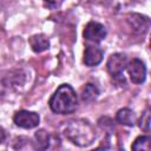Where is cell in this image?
Masks as SVG:
<instances>
[{"mask_svg": "<svg viewBox=\"0 0 151 151\" xmlns=\"http://www.w3.org/2000/svg\"><path fill=\"white\" fill-rule=\"evenodd\" d=\"M63 134L72 144L80 147L90 146L97 137L93 125L85 119H73L65 123Z\"/></svg>", "mask_w": 151, "mask_h": 151, "instance_id": "obj_1", "label": "cell"}, {"mask_svg": "<svg viewBox=\"0 0 151 151\" xmlns=\"http://www.w3.org/2000/svg\"><path fill=\"white\" fill-rule=\"evenodd\" d=\"M48 105L57 114H70L74 112L78 106L77 93L71 85L61 84L50 98Z\"/></svg>", "mask_w": 151, "mask_h": 151, "instance_id": "obj_2", "label": "cell"}, {"mask_svg": "<svg viewBox=\"0 0 151 151\" xmlns=\"http://www.w3.org/2000/svg\"><path fill=\"white\" fill-rule=\"evenodd\" d=\"M106 34H107L106 27L98 21H88L83 32L84 39L93 44H98L103 41L106 38Z\"/></svg>", "mask_w": 151, "mask_h": 151, "instance_id": "obj_3", "label": "cell"}, {"mask_svg": "<svg viewBox=\"0 0 151 151\" xmlns=\"http://www.w3.org/2000/svg\"><path fill=\"white\" fill-rule=\"evenodd\" d=\"M13 122L17 126L21 129H34L39 125L40 123V117L37 112L33 111H27V110H20L17 111L13 116Z\"/></svg>", "mask_w": 151, "mask_h": 151, "instance_id": "obj_4", "label": "cell"}, {"mask_svg": "<svg viewBox=\"0 0 151 151\" xmlns=\"http://www.w3.org/2000/svg\"><path fill=\"white\" fill-rule=\"evenodd\" d=\"M126 65H127V57L124 53H113L109 57L106 61L107 72L116 79L123 77Z\"/></svg>", "mask_w": 151, "mask_h": 151, "instance_id": "obj_5", "label": "cell"}, {"mask_svg": "<svg viewBox=\"0 0 151 151\" xmlns=\"http://www.w3.org/2000/svg\"><path fill=\"white\" fill-rule=\"evenodd\" d=\"M127 74L132 83L134 84H143L146 79V66L144 61L138 58H133L132 60L127 61L126 68Z\"/></svg>", "mask_w": 151, "mask_h": 151, "instance_id": "obj_6", "label": "cell"}, {"mask_svg": "<svg viewBox=\"0 0 151 151\" xmlns=\"http://www.w3.org/2000/svg\"><path fill=\"white\" fill-rule=\"evenodd\" d=\"M126 21L131 29L137 34H145L150 27V20L146 15L139 13H130L126 18Z\"/></svg>", "mask_w": 151, "mask_h": 151, "instance_id": "obj_7", "label": "cell"}, {"mask_svg": "<svg viewBox=\"0 0 151 151\" xmlns=\"http://www.w3.org/2000/svg\"><path fill=\"white\" fill-rule=\"evenodd\" d=\"M104 57L103 50L97 45H88L84 51V64L88 67L97 66L101 63Z\"/></svg>", "mask_w": 151, "mask_h": 151, "instance_id": "obj_8", "label": "cell"}, {"mask_svg": "<svg viewBox=\"0 0 151 151\" xmlns=\"http://www.w3.org/2000/svg\"><path fill=\"white\" fill-rule=\"evenodd\" d=\"M53 140H54V137L51 136L47 131H45V130H39V131H37L35 134H34V145H33V147H34V149H38V150H46V149H50Z\"/></svg>", "mask_w": 151, "mask_h": 151, "instance_id": "obj_9", "label": "cell"}, {"mask_svg": "<svg viewBox=\"0 0 151 151\" xmlns=\"http://www.w3.org/2000/svg\"><path fill=\"white\" fill-rule=\"evenodd\" d=\"M116 120L124 126L131 127L137 123V117L131 109L124 107V109L118 110V112L116 113Z\"/></svg>", "mask_w": 151, "mask_h": 151, "instance_id": "obj_10", "label": "cell"}, {"mask_svg": "<svg viewBox=\"0 0 151 151\" xmlns=\"http://www.w3.org/2000/svg\"><path fill=\"white\" fill-rule=\"evenodd\" d=\"M28 42L31 45L32 51L35 52V53H40V52H44V51L50 48V40L44 34H34V35H32L29 38Z\"/></svg>", "mask_w": 151, "mask_h": 151, "instance_id": "obj_11", "label": "cell"}, {"mask_svg": "<svg viewBox=\"0 0 151 151\" xmlns=\"http://www.w3.org/2000/svg\"><path fill=\"white\" fill-rule=\"evenodd\" d=\"M98 96H99V90L92 83L86 84L81 90V99L86 103H91V101L96 100L98 98Z\"/></svg>", "mask_w": 151, "mask_h": 151, "instance_id": "obj_12", "label": "cell"}, {"mask_svg": "<svg viewBox=\"0 0 151 151\" xmlns=\"http://www.w3.org/2000/svg\"><path fill=\"white\" fill-rule=\"evenodd\" d=\"M150 142L151 138L149 136H139L134 139L131 149L134 151H149L150 150Z\"/></svg>", "mask_w": 151, "mask_h": 151, "instance_id": "obj_13", "label": "cell"}, {"mask_svg": "<svg viewBox=\"0 0 151 151\" xmlns=\"http://www.w3.org/2000/svg\"><path fill=\"white\" fill-rule=\"evenodd\" d=\"M109 2L113 12H123L133 5V0H109Z\"/></svg>", "mask_w": 151, "mask_h": 151, "instance_id": "obj_14", "label": "cell"}, {"mask_svg": "<svg viewBox=\"0 0 151 151\" xmlns=\"http://www.w3.org/2000/svg\"><path fill=\"white\" fill-rule=\"evenodd\" d=\"M25 73H22V71H15L14 73H13V76H9V84H11V86H13V87H19V86H22V84L25 83ZM8 83H5L6 85L8 84Z\"/></svg>", "mask_w": 151, "mask_h": 151, "instance_id": "obj_15", "label": "cell"}, {"mask_svg": "<svg viewBox=\"0 0 151 151\" xmlns=\"http://www.w3.org/2000/svg\"><path fill=\"white\" fill-rule=\"evenodd\" d=\"M138 125L144 132H146V133L150 132V109H146L142 113V117L139 119V124Z\"/></svg>", "mask_w": 151, "mask_h": 151, "instance_id": "obj_16", "label": "cell"}, {"mask_svg": "<svg viewBox=\"0 0 151 151\" xmlns=\"http://www.w3.org/2000/svg\"><path fill=\"white\" fill-rule=\"evenodd\" d=\"M63 1H64V0H44V2H45L47 6H50L51 8H57V7H59V6L63 4Z\"/></svg>", "mask_w": 151, "mask_h": 151, "instance_id": "obj_17", "label": "cell"}, {"mask_svg": "<svg viewBox=\"0 0 151 151\" xmlns=\"http://www.w3.org/2000/svg\"><path fill=\"white\" fill-rule=\"evenodd\" d=\"M6 138H7L6 130H5L2 126H0V144H1V143H4V142L6 140Z\"/></svg>", "mask_w": 151, "mask_h": 151, "instance_id": "obj_18", "label": "cell"}, {"mask_svg": "<svg viewBox=\"0 0 151 151\" xmlns=\"http://www.w3.org/2000/svg\"><path fill=\"white\" fill-rule=\"evenodd\" d=\"M5 90H6L5 80L4 79H0V97H2V94L5 93Z\"/></svg>", "mask_w": 151, "mask_h": 151, "instance_id": "obj_19", "label": "cell"}]
</instances>
